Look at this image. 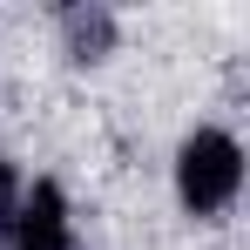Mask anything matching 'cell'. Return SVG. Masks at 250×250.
<instances>
[{
    "label": "cell",
    "instance_id": "obj_3",
    "mask_svg": "<svg viewBox=\"0 0 250 250\" xmlns=\"http://www.w3.org/2000/svg\"><path fill=\"white\" fill-rule=\"evenodd\" d=\"M115 14L102 7V0H75V7H61V47H68V61H82V68H95V61H108L115 54Z\"/></svg>",
    "mask_w": 250,
    "mask_h": 250
},
{
    "label": "cell",
    "instance_id": "obj_2",
    "mask_svg": "<svg viewBox=\"0 0 250 250\" xmlns=\"http://www.w3.org/2000/svg\"><path fill=\"white\" fill-rule=\"evenodd\" d=\"M7 250H75V209H68V189L54 176L21 189L14 223H7Z\"/></svg>",
    "mask_w": 250,
    "mask_h": 250
},
{
    "label": "cell",
    "instance_id": "obj_4",
    "mask_svg": "<svg viewBox=\"0 0 250 250\" xmlns=\"http://www.w3.org/2000/svg\"><path fill=\"white\" fill-rule=\"evenodd\" d=\"M21 169H14V156H0V237H7V223H14V203H21Z\"/></svg>",
    "mask_w": 250,
    "mask_h": 250
},
{
    "label": "cell",
    "instance_id": "obj_1",
    "mask_svg": "<svg viewBox=\"0 0 250 250\" xmlns=\"http://www.w3.org/2000/svg\"><path fill=\"white\" fill-rule=\"evenodd\" d=\"M237 189H244V142L216 122L189 128L176 149V203L189 216H223L237 203Z\"/></svg>",
    "mask_w": 250,
    "mask_h": 250
}]
</instances>
